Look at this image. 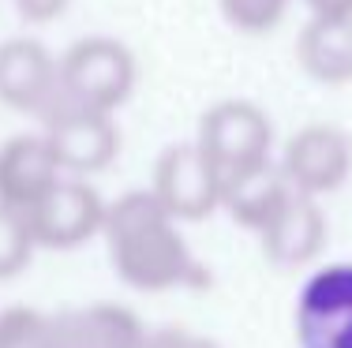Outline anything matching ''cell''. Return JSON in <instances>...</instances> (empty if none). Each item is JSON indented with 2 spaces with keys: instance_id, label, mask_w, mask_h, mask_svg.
Segmentation results:
<instances>
[{
  "instance_id": "cell-17",
  "label": "cell",
  "mask_w": 352,
  "mask_h": 348,
  "mask_svg": "<svg viewBox=\"0 0 352 348\" xmlns=\"http://www.w3.org/2000/svg\"><path fill=\"white\" fill-rule=\"evenodd\" d=\"M292 0H221V15L244 34H266L285 19Z\"/></svg>"
},
{
  "instance_id": "cell-8",
  "label": "cell",
  "mask_w": 352,
  "mask_h": 348,
  "mask_svg": "<svg viewBox=\"0 0 352 348\" xmlns=\"http://www.w3.org/2000/svg\"><path fill=\"white\" fill-rule=\"evenodd\" d=\"M45 139L53 146L60 169L72 172V176L102 172L120 154V131L113 124V113L75 109L68 116H60L56 124H49Z\"/></svg>"
},
{
  "instance_id": "cell-2",
  "label": "cell",
  "mask_w": 352,
  "mask_h": 348,
  "mask_svg": "<svg viewBox=\"0 0 352 348\" xmlns=\"http://www.w3.org/2000/svg\"><path fill=\"white\" fill-rule=\"evenodd\" d=\"M60 82L82 109L116 113L135 90V56L116 38H82L60 56Z\"/></svg>"
},
{
  "instance_id": "cell-14",
  "label": "cell",
  "mask_w": 352,
  "mask_h": 348,
  "mask_svg": "<svg viewBox=\"0 0 352 348\" xmlns=\"http://www.w3.org/2000/svg\"><path fill=\"white\" fill-rule=\"evenodd\" d=\"M292 192H296V187L289 184V176L266 161V165H255V169L236 172V176L225 180L221 206L232 213L236 225H244L251 232H263L274 221V213L289 202Z\"/></svg>"
},
{
  "instance_id": "cell-5",
  "label": "cell",
  "mask_w": 352,
  "mask_h": 348,
  "mask_svg": "<svg viewBox=\"0 0 352 348\" xmlns=\"http://www.w3.org/2000/svg\"><path fill=\"white\" fill-rule=\"evenodd\" d=\"M27 225L34 232L38 247H53V251H72V247L87 244L98 236L105 225V202L82 176L56 180L45 195L27 210Z\"/></svg>"
},
{
  "instance_id": "cell-6",
  "label": "cell",
  "mask_w": 352,
  "mask_h": 348,
  "mask_svg": "<svg viewBox=\"0 0 352 348\" xmlns=\"http://www.w3.org/2000/svg\"><path fill=\"white\" fill-rule=\"evenodd\" d=\"M221 172L210 157L203 154L199 143L169 146L157 157L154 169V187L157 202L173 213L176 221H203L221 206Z\"/></svg>"
},
{
  "instance_id": "cell-19",
  "label": "cell",
  "mask_w": 352,
  "mask_h": 348,
  "mask_svg": "<svg viewBox=\"0 0 352 348\" xmlns=\"http://www.w3.org/2000/svg\"><path fill=\"white\" fill-rule=\"evenodd\" d=\"M72 0H15V8H19V15L27 23H34V27H45V23L60 19L64 12H68Z\"/></svg>"
},
{
  "instance_id": "cell-1",
  "label": "cell",
  "mask_w": 352,
  "mask_h": 348,
  "mask_svg": "<svg viewBox=\"0 0 352 348\" xmlns=\"http://www.w3.org/2000/svg\"><path fill=\"white\" fill-rule=\"evenodd\" d=\"M102 232L113 270L124 285L139 292H173V288L206 285V270L195 262L188 240L176 229V218L146 187L128 192L113 206H105Z\"/></svg>"
},
{
  "instance_id": "cell-12",
  "label": "cell",
  "mask_w": 352,
  "mask_h": 348,
  "mask_svg": "<svg viewBox=\"0 0 352 348\" xmlns=\"http://www.w3.org/2000/svg\"><path fill=\"white\" fill-rule=\"evenodd\" d=\"M60 348H142L146 326L139 314L120 303H87L53 314Z\"/></svg>"
},
{
  "instance_id": "cell-4",
  "label": "cell",
  "mask_w": 352,
  "mask_h": 348,
  "mask_svg": "<svg viewBox=\"0 0 352 348\" xmlns=\"http://www.w3.org/2000/svg\"><path fill=\"white\" fill-rule=\"evenodd\" d=\"M300 348H352V262L315 270L292 311Z\"/></svg>"
},
{
  "instance_id": "cell-11",
  "label": "cell",
  "mask_w": 352,
  "mask_h": 348,
  "mask_svg": "<svg viewBox=\"0 0 352 348\" xmlns=\"http://www.w3.org/2000/svg\"><path fill=\"white\" fill-rule=\"evenodd\" d=\"M263 255L274 266H304L326 247V218L318 198L292 192L263 232Z\"/></svg>"
},
{
  "instance_id": "cell-20",
  "label": "cell",
  "mask_w": 352,
  "mask_h": 348,
  "mask_svg": "<svg viewBox=\"0 0 352 348\" xmlns=\"http://www.w3.org/2000/svg\"><path fill=\"white\" fill-rule=\"evenodd\" d=\"M311 15H352V0H304Z\"/></svg>"
},
{
  "instance_id": "cell-7",
  "label": "cell",
  "mask_w": 352,
  "mask_h": 348,
  "mask_svg": "<svg viewBox=\"0 0 352 348\" xmlns=\"http://www.w3.org/2000/svg\"><path fill=\"white\" fill-rule=\"evenodd\" d=\"M281 172L300 195H333L352 176V139L333 124H307L285 143Z\"/></svg>"
},
{
  "instance_id": "cell-9",
  "label": "cell",
  "mask_w": 352,
  "mask_h": 348,
  "mask_svg": "<svg viewBox=\"0 0 352 348\" xmlns=\"http://www.w3.org/2000/svg\"><path fill=\"white\" fill-rule=\"evenodd\" d=\"M64 176L45 131L41 135H15L0 146V202L27 213L56 180Z\"/></svg>"
},
{
  "instance_id": "cell-15",
  "label": "cell",
  "mask_w": 352,
  "mask_h": 348,
  "mask_svg": "<svg viewBox=\"0 0 352 348\" xmlns=\"http://www.w3.org/2000/svg\"><path fill=\"white\" fill-rule=\"evenodd\" d=\"M34 251H38V244H34V232L27 225V213L0 202V281L19 277L30 266Z\"/></svg>"
},
{
  "instance_id": "cell-10",
  "label": "cell",
  "mask_w": 352,
  "mask_h": 348,
  "mask_svg": "<svg viewBox=\"0 0 352 348\" xmlns=\"http://www.w3.org/2000/svg\"><path fill=\"white\" fill-rule=\"evenodd\" d=\"M56 79H60V60H53V53L41 41H0V105L34 116L49 97V90L56 86Z\"/></svg>"
},
{
  "instance_id": "cell-3",
  "label": "cell",
  "mask_w": 352,
  "mask_h": 348,
  "mask_svg": "<svg viewBox=\"0 0 352 348\" xmlns=\"http://www.w3.org/2000/svg\"><path fill=\"white\" fill-rule=\"evenodd\" d=\"M199 146L221 172V180L270 161L274 124L255 102H217L199 120Z\"/></svg>"
},
{
  "instance_id": "cell-13",
  "label": "cell",
  "mask_w": 352,
  "mask_h": 348,
  "mask_svg": "<svg viewBox=\"0 0 352 348\" xmlns=\"http://www.w3.org/2000/svg\"><path fill=\"white\" fill-rule=\"evenodd\" d=\"M296 56L322 86L352 82V15H311L296 38Z\"/></svg>"
},
{
  "instance_id": "cell-16",
  "label": "cell",
  "mask_w": 352,
  "mask_h": 348,
  "mask_svg": "<svg viewBox=\"0 0 352 348\" xmlns=\"http://www.w3.org/2000/svg\"><path fill=\"white\" fill-rule=\"evenodd\" d=\"M0 348H60L53 314L34 308H8L0 314Z\"/></svg>"
},
{
  "instance_id": "cell-18",
  "label": "cell",
  "mask_w": 352,
  "mask_h": 348,
  "mask_svg": "<svg viewBox=\"0 0 352 348\" xmlns=\"http://www.w3.org/2000/svg\"><path fill=\"white\" fill-rule=\"evenodd\" d=\"M142 348H221L214 337H203L195 329H184V326H165V329H154L146 334Z\"/></svg>"
}]
</instances>
